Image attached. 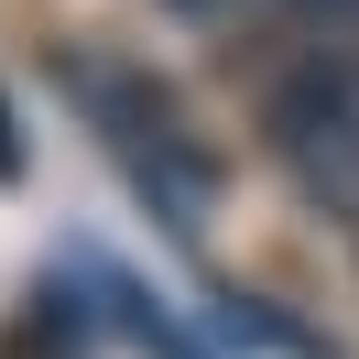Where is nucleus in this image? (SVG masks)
<instances>
[{
  "mask_svg": "<svg viewBox=\"0 0 359 359\" xmlns=\"http://www.w3.org/2000/svg\"><path fill=\"white\" fill-rule=\"evenodd\" d=\"M66 88H76V109L98 120V142L120 153V175H131L175 229H196L207 196H218V153H207L196 120L175 109V88H163V76H142V66H120V55H76Z\"/></svg>",
  "mask_w": 359,
  "mask_h": 359,
  "instance_id": "nucleus-1",
  "label": "nucleus"
},
{
  "mask_svg": "<svg viewBox=\"0 0 359 359\" xmlns=\"http://www.w3.org/2000/svg\"><path fill=\"white\" fill-rule=\"evenodd\" d=\"M262 142H272V163L294 175L305 207L359 218V55H305V66L272 88Z\"/></svg>",
  "mask_w": 359,
  "mask_h": 359,
  "instance_id": "nucleus-2",
  "label": "nucleus"
},
{
  "mask_svg": "<svg viewBox=\"0 0 359 359\" xmlns=\"http://www.w3.org/2000/svg\"><path fill=\"white\" fill-rule=\"evenodd\" d=\"M196 11H229V0H196Z\"/></svg>",
  "mask_w": 359,
  "mask_h": 359,
  "instance_id": "nucleus-3",
  "label": "nucleus"
}]
</instances>
